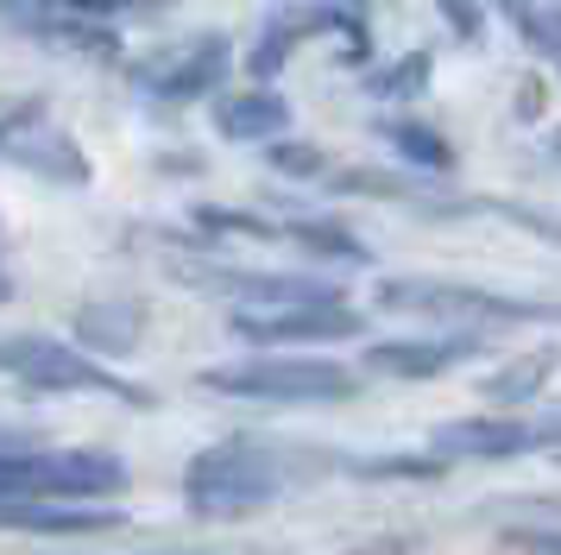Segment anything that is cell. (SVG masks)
Listing matches in <instances>:
<instances>
[{
	"label": "cell",
	"instance_id": "9a60e30c",
	"mask_svg": "<svg viewBox=\"0 0 561 555\" xmlns=\"http://www.w3.org/2000/svg\"><path fill=\"white\" fill-rule=\"evenodd\" d=\"M379 133H385L398 151H404V158L430 165V171H448V165H455V151L442 146V133H430V126H416V121H385Z\"/></svg>",
	"mask_w": 561,
	"mask_h": 555
},
{
	"label": "cell",
	"instance_id": "3957f363",
	"mask_svg": "<svg viewBox=\"0 0 561 555\" xmlns=\"http://www.w3.org/2000/svg\"><path fill=\"white\" fill-rule=\"evenodd\" d=\"M208 392L221 398H253V404H341L354 398V373L334 360H240V366H215L203 373Z\"/></svg>",
	"mask_w": 561,
	"mask_h": 555
},
{
	"label": "cell",
	"instance_id": "d6986e66",
	"mask_svg": "<svg viewBox=\"0 0 561 555\" xmlns=\"http://www.w3.org/2000/svg\"><path fill=\"white\" fill-rule=\"evenodd\" d=\"M505 13L517 20V32H524V38H530L542 57H556V64H561V25H556V20H542L536 7H524V0H505Z\"/></svg>",
	"mask_w": 561,
	"mask_h": 555
},
{
	"label": "cell",
	"instance_id": "ba28073f",
	"mask_svg": "<svg viewBox=\"0 0 561 555\" xmlns=\"http://www.w3.org/2000/svg\"><path fill=\"white\" fill-rule=\"evenodd\" d=\"M480 353V328H455V335H404V341H373L366 348V373L385 378H435Z\"/></svg>",
	"mask_w": 561,
	"mask_h": 555
},
{
	"label": "cell",
	"instance_id": "30bf717a",
	"mask_svg": "<svg viewBox=\"0 0 561 555\" xmlns=\"http://www.w3.org/2000/svg\"><path fill=\"white\" fill-rule=\"evenodd\" d=\"M0 20L20 25L38 45H64V50H82V57L114 50V25H89V20H77V13H64L57 0H0Z\"/></svg>",
	"mask_w": 561,
	"mask_h": 555
},
{
	"label": "cell",
	"instance_id": "44dd1931",
	"mask_svg": "<svg viewBox=\"0 0 561 555\" xmlns=\"http://www.w3.org/2000/svg\"><path fill=\"white\" fill-rule=\"evenodd\" d=\"M265 151H272V165L290 171V177H316V171H322V151L304 146V139H278V146H265Z\"/></svg>",
	"mask_w": 561,
	"mask_h": 555
},
{
	"label": "cell",
	"instance_id": "8992f818",
	"mask_svg": "<svg viewBox=\"0 0 561 555\" xmlns=\"http://www.w3.org/2000/svg\"><path fill=\"white\" fill-rule=\"evenodd\" d=\"M233 335L259 341V348H322V341H354L359 309L341 297L329 303H259V309H233Z\"/></svg>",
	"mask_w": 561,
	"mask_h": 555
},
{
	"label": "cell",
	"instance_id": "4fadbf2b",
	"mask_svg": "<svg viewBox=\"0 0 561 555\" xmlns=\"http://www.w3.org/2000/svg\"><path fill=\"white\" fill-rule=\"evenodd\" d=\"M561 366V341H549V348H530V353H517L511 366H499V373L480 385V398H492L499 410H517V404H530L542 398V385L556 378Z\"/></svg>",
	"mask_w": 561,
	"mask_h": 555
},
{
	"label": "cell",
	"instance_id": "484cf974",
	"mask_svg": "<svg viewBox=\"0 0 561 555\" xmlns=\"http://www.w3.org/2000/svg\"><path fill=\"white\" fill-rule=\"evenodd\" d=\"M171 555H190V550H171Z\"/></svg>",
	"mask_w": 561,
	"mask_h": 555
},
{
	"label": "cell",
	"instance_id": "5b68a950",
	"mask_svg": "<svg viewBox=\"0 0 561 555\" xmlns=\"http://www.w3.org/2000/svg\"><path fill=\"white\" fill-rule=\"evenodd\" d=\"M385 309L404 316H435V322H460V328H485V322H536V316H561L556 303H511L473 284H435V278H385L379 284Z\"/></svg>",
	"mask_w": 561,
	"mask_h": 555
},
{
	"label": "cell",
	"instance_id": "8fae6325",
	"mask_svg": "<svg viewBox=\"0 0 561 555\" xmlns=\"http://www.w3.org/2000/svg\"><path fill=\"white\" fill-rule=\"evenodd\" d=\"M127 518L114 505H70V499H13L0 505V530H45V536H107Z\"/></svg>",
	"mask_w": 561,
	"mask_h": 555
},
{
	"label": "cell",
	"instance_id": "ffe728a7",
	"mask_svg": "<svg viewBox=\"0 0 561 555\" xmlns=\"http://www.w3.org/2000/svg\"><path fill=\"white\" fill-rule=\"evenodd\" d=\"M64 13H77V20H139V13H158L164 0H57Z\"/></svg>",
	"mask_w": 561,
	"mask_h": 555
},
{
	"label": "cell",
	"instance_id": "5bb4252c",
	"mask_svg": "<svg viewBox=\"0 0 561 555\" xmlns=\"http://www.w3.org/2000/svg\"><path fill=\"white\" fill-rule=\"evenodd\" d=\"M316 25H334V13H284L278 25H265V38H259L253 50V76H272L290 57V45L304 38V32H316Z\"/></svg>",
	"mask_w": 561,
	"mask_h": 555
},
{
	"label": "cell",
	"instance_id": "52a82bcc",
	"mask_svg": "<svg viewBox=\"0 0 561 555\" xmlns=\"http://www.w3.org/2000/svg\"><path fill=\"white\" fill-rule=\"evenodd\" d=\"M435 461H511V454L542 449V423L530 417H460L430 435Z\"/></svg>",
	"mask_w": 561,
	"mask_h": 555
},
{
	"label": "cell",
	"instance_id": "cb8c5ba5",
	"mask_svg": "<svg viewBox=\"0 0 561 555\" xmlns=\"http://www.w3.org/2000/svg\"><path fill=\"white\" fill-rule=\"evenodd\" d=\"M13 297V278H7V265H0V303Z\"/></svg>",
	"mask_w": 561,
	"mask_h": 555
},
{
	"label": "cell",
	"instance_id": "e0dca14e",
	"mask_svg": "<svg viewBox=\"0 0 561 555\" xmlns=\"http://www.w3.org/2000/svg\"><path fill=\"white\" fill-rule=\"evenodd\" d=\"M133 328H139V309H89L82 316V341H102L107 353H127Z\"/></svg>",
	"mask_w": 561,
	"mask_h": 555
},
{
	"label": "cell",
	"instance_id": "603a6c76",
	"mask_svg": "<svg viewBox=\"0 0 561 555\" xmlns=\"http://www.w3.org/2000/svg\"><path fill=\"white\" fill-rule=\"evenodd\" d=\"M442 13H448V20H455L460 32H467V38L480 32V13H473V7H460V0H442Z\"/></svg>",
	"mask_w": 561,
	"mask_h": 555
},
{
	"label": "cell",
	"instance_id": "7c38bea8",
	"mask_svg": "<svg viewBox=\"0 0 561 555\" xmlns=\"http://www.w3.org/2000/svg\"><path fill=\"white\" fill-rule=\"evenodd\" d=\"M215 126L233 146H265V139H284L290 126V101L272 95V89H247V95H221L215 101Z\"/></svg>",
	"mask_w": 561,
	"mask_h": 555
},
{
	"label": "cell",
	"instance_id": "6da1fadb",
	"mask_svg": "<svg viewBox=\"0 0 561 555\" xmlns=\"http://www.w3.org/2000/svg\"><path fill=\"white\" fill-rule=\"evenodd\" d=\"M316 467H329V454H309L297 442H265V435H228L183 467V499L196 518H247Z\"/></svg>",
	"mask_w": 561,
	"mask_h": 555
},
{
	"label": "cell",
	"instance_id": "9c48e42d",
	"mask_svg": "<svg viewBox=\"0 0 561 555\" xmlns=\"http://www.w3.org/2000/svg\"><path fill=\"white\" fill-rule=\"evenodd\" d=\"M221 76H228V38H196V45H183L178 57L139 70V89L158 95V101H196V95H208Z\"/></svg>",
	"mask_w": 561,
	"mask_h": 555
},
{
	"label": "cell",
	"instance_id": "7a4b0ae2",
	"mask_svg": "<svg viewBox=\"0 0 561 555\" xmlns=\"http://www.w3.org/2000/svg\"><path fill=\"white\" fill-rule=\"evenodd\" d=\"M127 461L107 449H0V505L13 499H70L107 505L127 492Z\"/></svg>",
	"mask_w": 561,
	"mask_h": 555
},
{
	"label": "cell",
	"instance_id": "ac0fdd59",
	"mask_svg": "<svg viewBox=\"0 0 561 555\" xmlns=\"http://www.w3.org/2000/svg\"><path fill=\"white\" fill-rule=\"evenodd\" d=\"M423 82H430V50H410L404 64H391V70H379V76H373V95L404 101V95H416Z\"/></svg>",
	"mask_w": 561,
	"mask_h": 555
},
{
	"label": "cell",
	"instance_id": "2e32d148",
	"mask_svg": "<svg viewBox=\"0 0 561 555\" xmlns=\"http://www.w3.org/2000/svg\"><path fill=\"white\" fill-rule=\"evenodd\" d=\"M290 240H304V252H316V259L366 265V247H359L354 234H341V227H329V222H297V227H290Z\"/></svg>",
	"mask_w": 561,
	"mask_h": 555
},
{
	"label": "cell",
	"instance_id": "277c9868",
	"mask_svg": "<svg viewBox=\"0 0 561 555\" xmlns=\"http://www.w3.org/2000/svg\"><path fill=\"white\" fill-rule=\"evenodd\" d=\"M0 373L20 378L26 392H57V398H70V392H107V398L146 404L139 385L114 378L102 360H89L82 348L51 341V335H7V341H0Z\"/></svg>",
	"mask_w": 561,
	"mask_h": 555
},
{
	"label": "cell",
	"instance_id": "7402d4cb",
	"mask_svg": "<svg viewBox=\"0 0 561 555\" xmlns=\"http://www.w3.org/2000/svg\"><path fill=\"white\" fill-rule=\"evenodd\" d=\"M511 550H524V555H561V536H556V530H517V536H511Z\"/></svg>",
	"mask_w": 561,
	"mask_h": 555
},
{
	"label": "cell",
	"instance_id": "d4e9b609",
	"mask_svg": "<svg viewBox=\"0 0 561 555\" xmlns=\"http://www.w3.org/2000/svg\"><path fill=\"white\" fill-rule=\"evenodd\" d=\"M556 25H561V7H556Z\"/></svg>",
	"mask_w": 561,
	"mask_h": 555
}]
</instances>
